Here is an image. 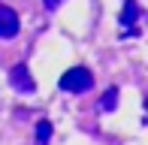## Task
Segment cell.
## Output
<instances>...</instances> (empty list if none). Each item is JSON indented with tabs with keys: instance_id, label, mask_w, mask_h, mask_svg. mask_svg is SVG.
<instances>
[{
	"instance_id": "obj_1",
	"label": "cell",
	"mask_w": 148,
	"mask_h": 145,
	"mask_svg": "<svg viewBox=\"0 0 148 145\" xmlns=\"http://www.w3.org/2000/svg\"><path fill=\"white\" fill-rule=\"evenodd\" d=\"M60 88L70 91V94H85V91L94 88V76L85 67H76V70H70V72L60 76Z\"/></svg>"
},
{
	"instance_id": "obj_2",
	"label": "cell",
	"mask_w": 148,
	"mask_h": 145,
	"mask_svg": "<svg viewBox=\"0 0 148 145\" xmlns=\"http://www.w3.org/2000/svg\"><path fill=\"white\" fill-rule=\"evenodd\" d=\"M9 82H12V88L21 91V94H33V91H36V82H33V76L27 72L24 64H15V67L9 70Z\"/></svg>"
},
{
	"instance_id": "obj_3",
	"label": "cell",
	"mask_w": 148,
	"mask_h": 145,
	"mask_svg": "<svg viewBox=\"0 0 148 145\" xmlns=\"http://www.w3.org/2000/svg\"><path fill=\"white\" fill-rule=\"evenodd\" d=\"M18 30H21V21H18L15 9H9V6H0V39H12V36H18Z\"/></svg>"
},
{
	"instance_id": "obj_4",
	"label": "cell",
	"mask_w": 148,
	"mask_h": 145,
	"mask_svg": "<svg viewBox=\"0 0 148 145\" xmlns=\"http://www.w3.org/2000/svg\"><path fill=\"white\" fill-rule=\"evenodd\" d=\"M139 15H142V9H139L136 0H124V9H121V24H124V27H133Z\"/></svg>"
},
{
	"instance_id": "obj_5",
	"label": "cell",
	"mask_w": 148,
	"mask_h": 145,
	"mask_svg": "<svg viewBox=\"0 0 148 145\" xmlns=\"http://www.w3.org/2000/svg\"><path fill=\"white\" fill-rule=\"evenodd\" d=\"M51 139V121H36V139L33 145H49Z\"/></svg>"
},
{
	"instance_id": "obj_6",
	"label": "cell",
	"mask_w": 148,
	"mask_h": 145,
	"mask_svg": "<svg viewBox=\"0 0 148 145\" xmlns=\"http://www.w3.org/2000/svg\"><path fill=\"white\" fill-rule=\"evenodd\" d=\"M115 106H118V88H109L103 94V100H100V109H103V112H112Z\"/></svg>"
},
{
	"instance_id": "obj_7",
	"label": "cell",
	"mask_w": 148,
	"mask_h": 145,
	"mask_svg": "<svg viewBox=\"0 0 148 145\" xmlns=\"http://www.w3.org/2000/svg\"><path fill=\"white\" fill-rule=\"evenodd\" d=\"M42 3H45V9H55V6H60L64 0H42Z\"/></svg>"
}]
</instances>
